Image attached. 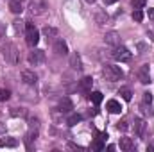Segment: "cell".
I'll list each match as a JSON object with an SVG mask.
<instances>
[{"label":"cell","mask_w":154,"mask_h":152,"mask_svg":"<svg viewBox=\"0 0 154 152\" xmlns=\"http://www.w3.org/2000/svg\"><path fill=\"white\" fill-rule=\"evenodd\" d=\"M16 145H18V140L13 138V136L0 138V147H16Z\"/></svg>","instance_id":"17"},{"label":"cell","mask_w":154,"mask_h":152,"mask_svg":"<svg viewBox=\"0 0 154 152\" xmlns=\"http://www.w3.org/2000/svg\"><path fill=\"white\" fill-rule=\"evenodd\" d=\"M133 20L134 22H142L143 20V11L142 9H134L133 11Z\"/></svg>","instance_id":"25"},{"label":"cell","mask_w":154,"mask_h":152,"mask_svg":"<svg viewBox=\"0 0 154 152\" xmlns=\"http://www.w3.org/2000/svg\"><path fill=\"white\" fill-rule=\"evenodd\" d=\"M4 57H5V61H9L13 65L18 63V50H16V47L13 43H7L4 47Z\"/></svg>","instance_id":"5"},{"label":"cell","mask_w":154,"mask_h":152,"mask_svg":"<svg viewBox=\"0 0 154 152\" xmlns=\"http://www.w3.org/2000/svg\"><path fill=\"white\" fill-rule=\"evenodd\" d=\"M57 109H59V113H70V111L74 109V104H72V100H70L68 97H65V99L59 100Z\"/></svg>","instance_id":"8"},{"label":"cell","mask_w":154,"mask_h":152,"mask_svg":"<svg viewBox=\"0 0 154 152\" xmlns=\"http://www.w3.org/2000/svg\"><path fill=\"white\" fill-rule=\"evenodd\" d=\"M29 63L31 65H34V66H38V65H43V61H45V52L43 50H39V48H32L31 52H29Z\"/></svg>","instance_id":"6"},{"label":"cell","mask_w":154,"mask_h":152,"mask_svg":"<svg viewBox=\"0 0 154 152\" xmlns=\"http://www.w3.org/2000/svg\"><path fill=\"white\" fill-rule=\"evenodd\" d=\"M131 56L133 54L125 47H115V50H113V59L115 61H120V63H127L131 59Z\"/></svg>","instance_id":"4"},{"label":"cell","mask_w":154,"mask_h":152,"mask_svg":"<svg viewBox=\"0 0 154 152\" xmlns=\"http://www.w3.org/2000/svg\"><path fill=\"white\" fill-rule=\"evenodd\" d=\"M22 81H23L25 84L32 86V84H36V81H38V75H36L32 70H23V72H22Z\"/></svg>","instance_id":"9"},{"label":"cell","mask_w":154,"mask_h":152,"mask_svg":"<svg viewBox=\"0 0 154 152\" xmlns=\"http://www.w3.org/2000/svg\"><path fill=\"white\" fill-rule=\"evenodd\" d=\"M22 25H23V22H14V29H16V31H20Z\"/></svg>","instance_id":"31"},{"label":"cell","mask_w":154,"mask_h":152,"mask_svg":"<svg viewBox=\"0 0 154 152\" xmlns=\"http://www.w3.org/2000/svg\"><path fill=\"white\" fill-rule=\"evenodd\" d=\"M127 129V122H120L118 123V131H125Z\"/></svg>","instance_id":"29"},{"label":"cell","mask_w":154,"mask_h":152,"mask_svg":"<svg viewBox=\"0 0 154 152\" xmlns=\"http://www.w3.org/2000/svg\"><path fill=\"white\" fill-rule=\"evenodd\" d=\"M115 2H118V0H104L106 5H111V4H115Z\"/></svg>","instance_id":"35"},{"label":"cell","mask_w":154,"mask_h":152,"mask_svg":"<svg viewBox=\"0 0 154 152\" xmlns=\"http://www.w3.org/2000/svg\"><path fill=\"white\" fill-rule=\"evenodd\" d=\"M106 43H108V45H113V47H118V45H120V36H118V32H115V31L108 32V34H106Z\"/></svg>","instance_id":"16"},{"label":"cell","mask_w":154,"mask_h":152,"mask_svg":"<svg viewBox=\"0 0 154 152\" xmlns=\"http://www.w3.org/2000/svg\"><path fill=\"white\" fill-rule=\"evenodd\" d=\"M120 149L125 152L133 150L134 149V143H133V140L131 138H120Z\"/></svg>","instance_id":"18"},{"label":"cell","mask_w":154,"mask_h":152,"mask_svg":"<svg viewBox=\"0 0 154 152\" xmlns=\"http://www.w3.org/2000/svg\"><path fill=\"white\" fill-rule=\"evenodd\" d=\"M54 52H56L57 56H66V54H68V45H66L63 39H57V41L54 43Z\"/></svg>","instance_id":"10"},{"label":"cell","mask_w":154,"mask_h":152,"mask_svg":"<svg viewBox=\"0 0 154 152\" xmlns=\"http://www.w3.org/2000/svg\"><path fill=\"white\" fill-rule=\"evenodd\" d=\"M70 66H72L74 70H77V72H81V70H82V63H81V56H79L77 52H74V54H70Z\"/></svg>","instance_id":"11"},{"label":"cell","mask_w":154,"mask_h":152,"mask_svg":"<svg viewBox=\"0 0 154 152\" xmlns=\"http://www.w3.org/2000/svg\"><path fill=\"white\" fill-rule=\"evenodd\" d=\"M118 95H122V99H124L125 102H129V100L133 99V93H131V90H129V88H120Z\"/></svg>","instance_id":"19"},{"label":"cell","mask_w":154,"mask_h":152,"mask_svg":"<svg viewBox=\"0 0 154 152\" xmlns=\"http://www.w3.org/2000/svg\"><path fill=\"white\" fill-rule=\"evenodd\" d=\"M86 2H88V4H93V2H97V0H86Z\"/></svg>","instance_id":"36"},{"label":"cell","mask_w":154,"mask_h":152,"mask_svg":"<svg viewBox=\"0 0 154 152\" xmlns=\"http://www.w3.org/2000/svg\"><path fill=\"white\" fill-rule=\"evenodd\" d=\"M29 11L34 16H41L47 11V2L45 0H29Z\"/></svg>","instance_id":"3"},{"label":"cell","mask_w":154,"mask_h":152,"mask_svg":"<svg viewBox=\"0 0 154 152\" xmlns=\"http://www.w3.org/2000/svg\"><path fill=\"white\" fill-rule=\"evenodd\" d=\"M95 18H97V23H100V25H104V23L108 22V14H106L104 11H97Z\"/></svg>","instance_id":"21"},{"label":"cell","mask_w":154,"mask_h":152,"mask_svg":"<svg viewBox=\"0 0 154 152\" xmlns=\"http://www.w3.org/2000/svg\"><path fill=\"white\" fill-rule=\"evenodd\" d=\"M11 114H13V116H18V114H20V116H23L25 111H23V109H20V111H16V109H14V111H11Z\"/></svg>","instance_id":"30"},{"label":"cell","mask_w":154,"mask_h":152,"mask_svg":"<svg viewBox=\"0 0 154 152\" xmlns=\"http://www.w3.org/2000/svg\"><path fill=\"white\" fill-rule=\"evenodd\" d=\"M145 127H147L145 120H142V118H136V120H134V132H136L140 138L145 134Z\"/></svg>","instance_id":"13"},{"label":"cell","mask_w":154,"mask_h":152,"mask_svg":"<svg viewBox=\"0 0 154 152\" xmlns=\"http://www.w3.org/2000/svg\"><path fill=\"white\" fill-rule=\"evenodd\" d=\"M151 102H152V93L145 91V93H143V106H147V104H151Z\"/></svg>","instance_id":"28"},{"label":"cell","mask_w":154,"mask_h":152,"mask_svg":"<svg viewBox=\"0 0 154 152\" xmlns=\"http://www.w3.org/2000/svg\"><path fill=\"white\" fill-rule=\"evenodd\" d=\"M4 32H5V27H4V25H2V23H0V38H2V36H4Z\"/></svg>","instance_id":"33"},{"label":"cell","mask_w":154,"mask_h":152,"mask_svg":"<svg viewBox=\"0 0 154 152\" xmlns=\"http://www.w3.org/2000/svg\"><path fill=\"white\" fill-rule=\"evenodd\" d=\"M106 109H108L109 113H113V114H118L120 111H122V106H120V102H118V100L111 99V100H108V104H106Z\"/></svg>","instance_id":"12"},{"label":"cell","mask_w":154,"mask_h":152,"mask_svg":"<svg viewBox=\"0 0 154 152\" xmlns=\"http://www.w3.org/2000/svg\"><path fill=\"white\" fill-rule=\"evenodd\" d=\"M81 120H82V116H81V114H70V116H68V120H66V123H68V125H75V123H79Z\"/></svg>","instance_id":"24"},{"label":"cell","mask_w":154,"mask_h":152,"mask_svg":"<svg viewBox=\"0 0 154 152\" xmlns=\"http://www.w3.org/2000/svg\"><path fill=\"white\" fill-rule=\"evenodd\" d=\"M39 41V31L32 25V23H29V22H25V43L29 45V47H36Z\"/></svg>","instance_id":"1"},{"label":"cell","mask_w":154,"mask_h":152,"mask_svg":"<svg viewBox=\"0 0 154 152\" xmlns=\"http://www.w3.org/2000/svg\"><path fill=\"white\" fill-rule=\"evenodd\" d=\"M5 134V123H0V136Z\"/></svg>","instance_id":"32"},{"label":"cell","mask_w":154,"mask_h":152,"mask_svg":"<svg viewBox=\"0 0 154 152\" xmlns=\"http://www.w3.org/2000/svg\"><path fill=\"white\" fill-rule=\"evenodd\" d=\"M138 81L142 84H149L151 82V70H149V65H142L140 70H138Z\"/></svg>","instance_id":"7"},{"label":"cell","mask_w":154,"mask_h":152,"mask_svg":"<svg viewBox=\"0 0 154 152\" xmlns=\"http://www.w3.org/2000/svg\"><path fill=\"white\" fill-rule=\"evenodd\" d=\"M9 11L14 13V14H20L23 11V4L22 0H9Z\"/></svg>","instance_id":"14"},{"label":"cell","mask_w":154,"mask_h":152,"mask_svg":"<svg viewBox=\"0 0 154 152\" xmlns=\"http://www.w3.org/2000/svg\"><path fill=\"white\" fill-rule=\"evenodd\" d=\"M149 18L154 20V7H152V9H149Z\"/></svg>","instance_id":"34"},{"label":"cell","mask_w":154,"mask_h":152,"mask_svg":"<svg viewBox=\"0 0 154 152\" xmlns=\"http://www.w3.org/2000/svg\"><path fill=\"white\" fill-rule=\"evenodd\" d=\"M102 74H104V77H106L108 81H111V82L120 81V79L124 77V72L120 70V66H115V65H106L104 70H102Z\"/></svg>","instance_id":"2"},{"label":"cell","mask_w":154,"mask_h":152,"mask_svg":"<svg viewBox=\"0 0 154 152\" xmlns=\"http://www.w3.org/2000/svg\"><path fill=\"white\" fill-rule=\"evenodd\" d=\"M9 97H11L9 90H0V102H5V100H7Z\"/></svg>","instance_id":"27"},{"label":"cell","mask_w":154,"mask_h":152,"mask_svg":"<svg viewBox=\"0 0 154 152\" xmlns=\"http://www.w3.org/2000/svg\"><path fill=\"white\" fill-rule=\"evenodd\" d=\"M145 2H147V0H131V5H133L134 9H142V7L145 5Z\"/></svg>","instance_id":"26"},{"label":"cell","mask_w":154,"mask_h":152,"mask_svg":"<svg viewBox=\"0 0 154 152\" xmlns=\"http://www.w3.org/2000/svg\"><path fill=\"white\" fill-rule=\"evenodd\" d=\"M90 100H91L93 104H100V102H102V93H100V91H93V93L90 95Z\"/></svg>","instance_id":"22"},{"label":"cell","mask_w":154,"mask_h":152,"mask_svg":"<svg viewBox=\"0 0 154 152\" xmlns=\"http://www.w3.org/2000/svg\"><path fill=\"white\" fill-rule=\"evenodd\" d=\"M91 84H93V79L91 77H82L81 81H79V90L81 91H90L91 90Z\"/></svg>","instance_id":"15"},{"label":"cell","mask_w":154,"mask_h":152,"mask_svg":"<svg viewBox=\"0 0 154 152\" xmlns=\"http://www.w3.org/2000/svg\"><path fill=\"white\" fill-rule=\"evenodd\" d=\"M106 136H108V134H102V136H100V138H99V140H97L93 145H91V149H93V150H102V149H104V143H102V140H104Z\"/></svg>","instance_id":"23"},{"label":"cell","mask_w":154,"mask_h":152,"mask_svg":"<svg viewBox=\"0 0 154 152\" xmlns=\"http://www.w3.org/2000/svg\"><path fill=\"white\" fill-rule=\"evenodd\" d=\"M43 34L47 36V38H57V29H54V27H45L43 29Z\"/></svg>","instance_id":"20"}]
</instances>
